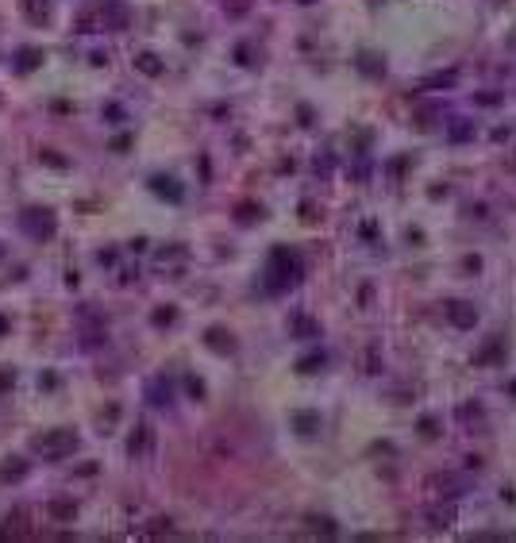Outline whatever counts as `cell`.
I'll use <instances>...</instances> for the list:
<instances>
[{
	"label": "cell",
	"mask_w": 516,
	"mask_h": 543,
	"mask_svg": "<svg viewBox=\"0 0 516 543\" xmlns=\"http://www.w3.org/2000/svg\"><path fill=\"white\" fill-rule=\"evenodd\" d=\"M31 451L42 455V459H66V455L77 451V435L62 432V428H58V432H42V435L31 440Z\"/></svg>",
	"instance_id": "6da1fadb"
},
{
	"label": "cell",
	"mask_w": 516,
	"mask_h": 543,
	"mask_svg": "<svg viewBox=\"0 0 516 543\" xmlns=\"http://www.w3.org/2000/svg\"><path fill=\"white\" fill-rule=\"evenodd\" d=\"M466 486L470 481L459 478V474H435L428 481V489H440V497H459V493H466Z\"/></svg>",
	"instance_id": "7a4b0ae2"
},
{
	"label": "cell",
	"mask_w": 516,
	"mask_h": 543,
	"mask_svg": "<svg viewBox=\"0 0 516 543\" xmlns=\"http://www.w3.org/2000/svg\"><path fill=\"white\" fill-rule=\"evenodd\" d=\"M447 320L454 324V328H474V324H478V312L470 309V304L454 301V304H447Z\"/></svg>",
	"instance_id": "3957f363"
},
{
	"label": "cell",
	"mask_w": 516,
	"mask_h": 543,
	"mask_svg": "<svg viewBox=\"0 0 516 543\" xmlns=\"http://www.w3.org/2000/svg\"><path fill=\"white\" fill-rule=\"evenodd\" d=\"M147 447H151V428H139V435H131V455H143Z\"/></svg>",
	"instance_id": "277c9868"
},
{
	"label": "cell",
	"mask_w": 516,
	"mask_h": 543,
	"mask_svg": "<svg viewBox=\"0 0 516 543\" xmlns=\"http://www.w3.org/2000/svg\"><path fill=\"white\" fill-rule=\"evenodd\" d=\"M428 520H432V528H451L454 513L451 509H432V513H428Z\"/></svg>",
	"instance_id": "5b68a950"
},
{
	"label": "cell",
	"mask_w": 516,
	"mask_h": 543,
	"mask_svg": "<svg viewBox=\"0 0 516 543\" xmlns=\"http://www.w3.org/2000/svg\"><path fill=\"white\" fill-rule=\"evenodd\" d=\"M23 470H28V467H23V462H20V459H16V467H4V470H0V481H12V478H23Z\"/></svg>",
	"instance_id": "8992f818"
},
{
	"label": "cell",
	"mask_w": 516,
	"mask_h": 543,
	"mask_svg": "<svg viewBox=\"0 0 516 543\" xmlns=\"http://www.w3.org/2000/svg\"><path fill=\"white\" fill-rule=\"evenodd\" d=\"M139 62H143L147 74H159V66H154V58H151V55H147V58H139Z\"/></svg>",
	"instance_id": "52a82bcc"
},
{
	"label": "cell",
	"mask_w": 516,
	"mask_h": 543,
	"mask_svg": "<svg viewBox=\"0 0 516 543\" xmlns=\"http://www.w3.org/2000/svg\"><path fill=\"white\" fill-rule=\"evenodd\" d=\"M301 4H312V0H301Z\"/></svg>",
	"instance_id": "ba28073f"
}]
</instances>
